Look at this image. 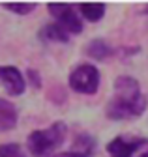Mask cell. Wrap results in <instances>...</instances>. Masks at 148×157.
Returning a JSON list of instances; mask_svg holds the SVG:
<instances>
[{"label": "cell", "instance_id": "16", "mask_svg": "<svg viewBox=\"0 0 148 157\" xmlns=\"http://www.w3.org/2000/svg\"><path fill=\"white\" fill-rule=\"evenodd\" d=\"M141 157H148V151H146V153H142V155H141Z\"/></svg>", "mask_w": 148, "mask_h": 157}, {"label": "cell", "instance_id": "3", "mask_svg": "<svg viewBox=\"0 0 148 157\" xmlns=\"http://www.w3.org/2000/svg\"><path fill=\"white\" fill-rule=\"evenodd\" d=\"M99 69L92 64H79L71 69L68 84L73 92L84 94V95H94L99 88Z\"/></svg>", "mask_w": 148, "mask_h": 157}, {"label": "cell", "instance_id": "9", "mask_svg": "<svg viewBox=\"0 0 148 157\" xmlns=\"http://www.w3.org/2000/svg\"><path fill=\"white\" fill-rule=\"evenodd\" d=\"M79 11L86 21L98 23L103 19V15L107 11V6L103 2H83V4H79Z\"/></svg>", "mask_w": 148, "mask_h": 157}, {"label": "cell", "instance_id": "13", "mask_svg": "<svg viewBox=\"0 0 148 157\" xmlns=\"http://www.w3.org/2000/svg\"><path fill=\"white\" fill-rule=\"evenodd\" d=\"M92 153L84 151V150H79L73 146V150H68V151H60V153H51L47 157H90Z\"/></svg>", "mask_w": 148, "mask_h": 157}, {"label": "cell", "instance_id": "15", "mask_svg": "<svg viewBox=\"0 0 148 157\" xmlns=\"http://www.w3.org/2000/svg\"><path fill=\"white\" fill-rule=\"evenodd\" d=\"M144 13H148V4H146V8H144Z\"/></svg>", "mask_w": 148, "mask_h": 157}, {"label": "cell", "instance_id": "4", "mask_svg": "<svg viewBox=\"0 0 148 157\" xmlns=\"http://www.w3.org/2000/svg\"><path fill=\"white\" fill-rule=\"evenodd\" d=\"M49 13L56 19V25H60L68 34H81L83 32V21L77 15L73 4L64 2H49L47 4Z\"/></svg>", "mask_w": 148, "mask_h": 157}, {"label": "cell", "instance_id": "6", "mask_svg": "<svg viewBox=\"0 0 148 157\" xmlns=\"http://www.w3.org/2000/svg\"><path fill=\"white\" fill-rule=\"evenodd\" d=\"M0 84L10 95H23L26 90V81L15 66H0Z\"/></svg>", "mask_w": 148, "mask_h": 157}, {"label": "cell", "instance_id": "1", "mask_svg": "<svg viewBox=\"0 0 148 157\" xmlns=\"http://www.w3.org/2000/svg\"><path fill=\"white\" fill-rule=\"evenodd\" d=\"M148 107L146 95L141 92L137 78L129 75H120L115 81L113 97L105 107V114L109 120H135Z\"/></svg>", "mask_w": 148, "mask_h": 157}, {"label": "cell", "instance_id": "7", "mask_svg": "<svg viewBox=\"0 0 148 157\" xmlns=\"http://www.w3.org/2000/svg\"><path fill=\"white\" fill-rule=\"evenodd\" d=\"M17 120H19V110L17 107L0 97V131H10L17 125Z\"/></svg>", "mask_w": 148, "mask_h": 157}, {"label": "cell", "instance_id": "14", "mask_svg": "<svg viewBox=\"0 0 148 157\" xmlns=\"http://www.w3.org/2000/svg\"><path fill=\"white\" fill-rule=\"evenodd\" d=\"M26 77H28V81H30V84L34 88H41V77H40V73L36 71V69H28Z\"/></svg>", "mask_w": 148, "mask_h": 157}, {"label": "cell", "instance_id": "5", "mask_svg": "<svg viewBox=\"0 0 148 157\" xmlns=\"http://www.w3.org/2000/svg\"><path fill=\"white\" fill-rule=\"evenodd\" d=\"M144 144H148V139H141V136H115L107 144V151L111 157H131Z\"/></svg>", "mask_w": 148, "mask_h": 157}, {"label": "cell", "instance_id": "10", "mask_svg": "<svg viewBox=\"0 0 148 157\" xmlns=\"http://www.w3.org/2000/svg\"><path fill=\"white\" fill-rule=\"evenodd\" d=\"M84 52L90 58H94V60H105V58H109L115 51L107 41H103V39H92V41L84 47Z\"/></svg>", "mask_w": 148, "mask_h": 157}, {"label": "cell", "instance_id": "12", "mask_svg": "<svg viewBox=\"0 0 148 157\" xmlns=\"http://www.w3.org/2000/svg\"><path fill=\"white\" fill-rule=\"evenodd\" d=\"M0 157H26L19 144H2L0 146Z\"/></svg>", "mask_w": 148, "mask_h": 157}, {"label": "cell", "instance_id": "11", "mask_svg": "<svg viewBox=\"0 0 148 157\" xmlns=\"http://www.w3.org/2000/svg\"><path fill=\"white\" fill-rule=\"evenodd\" d=\"M2 8L8 11H13L17 15H28L30 11L36 10V4L34 2H4Z\"/></svg>", "mask_w": 148, "mask_h": 157}, {"label": "cell", "instance_id": "8", "mask_svg": "<svg viewBox=\"0 0 148 157\" xmlns=\"http://www.w3.org/2000/svg\"><path fill=\"white\" fill-rule=\"evenodd\" d=\"M40 37L43 41H54V43H68L69 41V34L56 23H49V25L41 26Z\"/></svg>", "mask_w": 148, "mask_h": 157}, {"label": "cell", "instance_id": "2", "mask_svg": "<svg viewBox=\"0 0 148 157\" xmlns=\"http://www.w3.org/2000/svg\"><path fill=\"white\" fill-rule=\"evenodd\" d=\"M68 125L64 122H54L47 129H36L28 135L26 146L34 157H47L66 140Z\"/></svg>", "mask_w": 148, "mask_h": 157}]
</instances>
